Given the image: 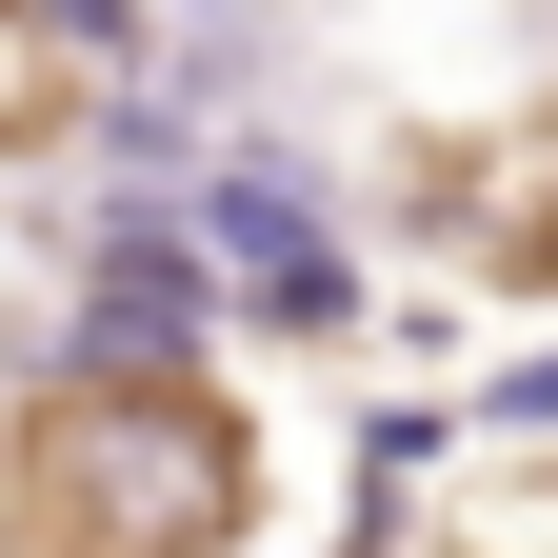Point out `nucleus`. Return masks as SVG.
Masks as SVG:
<instances>
[{"label": "nucleus", "mask_w": 558, "mask_h": 558, "mask_svg": "<svg viewBox=\"0 0 558 558\" xmlns=\"http://www.w3.org/2000/svg\"><path fill=\"white\" fill-rule=\"evenodd\" d=\"M21 499L81 558H199V538H240V418L199 379H81V399H40Z\"/></svg>", "instance_id": "obj_1"}, {"label": "nucleus", "mask_w": 558, "mask_h": 558, "mask_svg": "<svg viewBox=\"0 0 558 558\" xmlns=\"http://www.w3.org/2000/svg\"><path fill=\"white\" fill-rule=\"evenodd\" d=\"M60 81H81V60L40 40V0H0V140H40V120H60Z\"/></svg>", "instance_id": "obj_2"}, {"label": "nucleus", "mask_w": 558, "mask_h": 558, "mask_svg": "<svg viewBox=\"0 0 558 558\" xmlns=\"http://www.w3.org/2000/svg\"><path fill=\"white\" fill-rule=\"evenodd\" d=\"M499 399H519V418H558V360H538V379H499Z\"/></svg>", "instance_id": "obj_3"}]
</instances>
